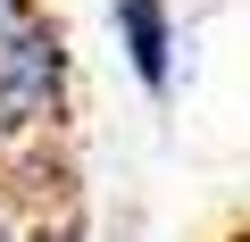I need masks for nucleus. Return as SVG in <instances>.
Listing matches in <instances>:
<instances>
[{
    "label": "nucleus",
    "mask_w": 250,
    "mask_h": 242,
    "mask_svg": "<svg viewBox=\"0 0 250 242\" xmlns=\"http://www.w3.org/2000/svg\"><path fill=\"white\" fill-rule=\"evenodd\" d=\"M34 17V0H0V25H25Z\"/></svg>",
    "instance_id": "3"
},
{
    "label": "nucleus",
    "mask_w": 250,
    "mask_h": 242,
    "mask_svg": "<svg viewBox=\"0 0 250 242\" xmlns=\"http://www.w3.org/2000/svg\"><path fill=\"white\" fill-rule=\"evenodd\" d=\"M67 109V34L34 9L25 25H0V142H34Z\"/></svg>",
    "instance_id": "1"
},
{
    "label": "nucleus",
    "mask_w": 250,
    "mask_h": 242,
    "mask_svg": "<svg viewBox=\"0 0 250 242\" xmlns=\"http://www.w3.org/2000/svg\"><path fill=\"white\" fill-rule=\"evenodd\" d=\"M225 242H250V225H242V234H225Z\"/></svg>",
    "instance_id": "4"
},
{
    "label": "nucleus",
    "mask_w": 250,
    "mask_h": 242,
    "mask_svg": "<svg viewBox=\"0 0 250 242\" xmlns=\"http://www.w3.org/2000/svg\"><path fill=\"white\" fill-rule=\"evenodd\" d=\"M108 25H117V50L134 67V84L167 92V75H175V17H167V0H108Z\"/></svg>",
    "instance_id": "2"
}]
</instances>
